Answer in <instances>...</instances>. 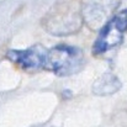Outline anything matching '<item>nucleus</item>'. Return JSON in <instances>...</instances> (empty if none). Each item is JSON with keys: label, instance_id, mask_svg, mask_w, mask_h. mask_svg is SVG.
Masks as SVG:
<instances>
[{"label": "nucleus", "instance_id": "f257e3e1", "mask_svg": "<svg viewBox=\"0 0 127 127\" xmlns=\"http://www.w3.org/2000/svg\"><path fill=\"white\" fill-rule=\"evenodd\" d=\"M85 58L82 49L74 46L58 44L47 51L44 70L53 72L59 77L78 73L84 65Z\"/></svg>", "mask_w": 127, "mask_h": 127}, {"label": "nucleus", "instance_id": "f03ea898", "mask_svg": "<svg viewBox=\"0 0 127 127\" xmlns=\"http://www.w3.org/2000/svg\"><path fill=\"white\" fill-rule=\"evenodd\" d=\"M127 31V10L116 14L100 31L93 46L94 54L105 53L122 42L124 35Z\"/></svg>", "mask_w": 127, "mask_h": 127}, {"label": "nucleus", "instance_id": "7ed1b4c3", "mask_svg": "<svg viewBox=\"0 0 127 127\" xmlns=\"http://www.w3.org/2000/svg\"><path fill=\"white\" fill-rule=\"evenodd\" d=\"M47 51L41 46H35L27 49H10L6 57L25 70H40L46 67Z\"/></svg>", "mask_w": 127, "mask_h": 127}, {"label": "nucleus", "instance_id": "20e7f679", "mask_svg": "<svg viewBox=\"0 0 127 127\" xmlns=\"http://www.w3.org/2000/svg\"><path fill=\"white\" fill-rule=\"evenodd\" d=\"M120 88V83L117 80V78L115 77H110V75H105L101 79H99L96 82V84H94V93L97 94H111L114 91H117V89Z\"/></svg>", "mask_w": 127, "mask_h": 127}]
</instances>
